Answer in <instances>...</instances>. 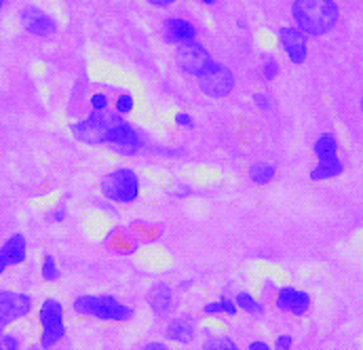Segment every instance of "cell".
Here are the masks:
<instances>
[{
	"label": "cell",
	"instance_id": "cell-1",
	"mask_svg": "<svg viewBox=\"0 0 363 350\" xmlns=\"http://www.w3.org/2000/svg\"><path fill=\"white\" fill-rule=\"evenodd\" d=\"M72 135L87 144L110 148L123 157H133L144 148L142 133L116 112H91L89 116L72 125Z\"/></svg>",
	"mask_w": 363,
	"mask_h": 350
},
{
	"label": "cell",
	"instance_id": "cell-2",
	"mask_svg": "<svg viewBox=\"0 0 363 350\" xmlns=\"http://www.w3.org/2000/svg\"><path fill=\"white\" fill-rule=\"evenodd\" d=\"M291 15L300 32L306 36H323L336 26L340 11L334 0H294Z\"/></svg>",
	"mask_w": 363,
	"mask_h": 350
},
{
	"label": "cell",
	"instance_id": "cell-3",
	"mask_svg": "<svg viewBox=\"0 0 363 350\" xmlns=\"http://www.w3.org/2000/svg\"><path fill=\"white\" fill-rule=\"evenodd\" d=\"M72 310L79 317L106 323H127L135 317V308L112 293H81L72 300Z\"/></svg>",
	"mask_w": 363,
	"mask_h": 350
},
{
	"label": "cell",
	"instance_id": "cell-4",
	"mask_svg": "<svg viewBox=\"0 0 363 350\" xmlns=\"http://www.w3.org/2000/svg\"><path fill=\"white\" fill-rule=\"evenodd\" d=\"M99 190L101 196L108 203H118V205H131L140 198L142 192V181L135 169L131 167H116L99 179Z\"/></svg>",
	"mask_w": 363,
	"mask_h": 350
},
{
	"label": "cell",
	"instance_id": "cell-5",
	"mask_svg": "<svg viewBox=\"0 0 363 350\" xmlns=\"http://www.w3.org/2000/svg\"><path fill=\"white\" fill-rule=\"evenodd\" d=\"M40 323V349H55L66 338V310L55 298H47L38 308Z\"/></svg>",
	"mask_w": 363,
	"mask_h": 350
},
{
	"label": "cell",
	"instance_id": "cell-6",
	"mask_svg": "<svg viewBox=\"0 0 363 350\" xmlns=\"http://www.w3.org/2000/svg\"><path fill=\"white\" fill-rule=\"evenodd\" d=\"M274 306L279 312L283 315H289V317H306L313 308V298L306 289H300V287H294V285H281L277 287L274 291V298H272Z\"/></svg>",
	"mask_w": 363,
	"mask_h": 350
},
{
	"label": "cell",
	"instance_id": "cell-7",
	"mask_svg": "<svg viewBox=\"0 0 363 350\" xmlns=\"http://www.w3.org/2000/svg\"><path fill=\"white\" fill-rule=\"evenodd\" d=\"M176 60H178V66L186 74L190 77H201L205 74L216 62L211 57V53L196 40H188V43H182L176 49Z\"/></svg>",
	"mask_w": 363,
	"mask_h": 350
},
{
	"label": "cell",
	"instance_id": "cell-8",
	"mask_svg": "<svg viewBox=\"0 0 363 350\" xmlns=\"http://www.w3.org/2000/svg\"><path fill=\"white\" fill-rule=\"evenodd\" d=\"M32 308H34V302L28 293L2 289L0 291V334H4V329L11 323L28 317Z\"/></svg>",
	"mask_w": 363,
	"mask_h": 350
},
{
	"label": "cell",
	"instance_id": "cell-9",
	"mask_svg": "<svg viewBox=\"0 0 363 350\" xmlns=\"http://www.w3.org/2000/svg\"><path fill=\"white\" fill-rule=\"evenodd\" d=\"M199 87L207 97L222 99L235 89V74H233L230 68L216 62L205 74L199 77Z\"/></svg>",
	"mask_w": 363,
	"mask_h": 350
},
{
	"label": "cell",
	"instance_id": "cell-10",
	"mask_svg": "<svg viewBox=\"0 0 363 350\" xmlns=\"http://www.w3.org/2000/svg\"><path fill=\"white\" fill-rule=\"evenodd\" d=\"M277 38H279V45H281V49L285 51V55H287V60L291 64L300 66V64L306 62V55H308V36L304 32H300L294 26H283V28H279Z\"/></svg>",
	"mask_w": 363,
	"mask_h": 350
},
{
	"label": "cell",
	"instance_id": "cell-11",
	"mask_svg": "<svg viewBox=\"0 0 363 350\" xmlns=\"http://www.w3.org/2000/svg\"><path fill=\"white\" fill-rule=\"evenodd\" d=\"M19 21L23 26V30L34 34V36H51L57 30V21L49 13H45L43 9H38L34 4L26 6L19 13Z\"/></svg>",
	"mask_w": 363,
	"mask_h": 350
},
{
	"label": "cell",
	"instance_id": "cell-12",
	"mask_svg": "<svg viewBox=\"0 0 363 350\" xmlns=\"http://www.w3.org/2000/svg\"><path fill=\"white\" fill-rule=\"evenodd\" d=\"M196 329H199V321L196 317L184 312V315H178L174 317L167 327H165V334H167V340L169 342H176V344H182V346H188L194 342L196 338Z\"/></svg>",
	"mask_w": 363,
	"mask_h": 350
},
{
	"label": "cell",
	"instance_id": "cell-13",
	"mask_svg": "<svg viewBox=\"0 0 363 350\" xmlns=\"http://www.w3.org/2000/svg\"><path fill=\"white\" fill-rule=\"evenodd\" d=\"M28 258V243L23 235H13L9 237L2 247H0V274H4L9 268L19 266Z\"/></svg>",
	"mask_w": 363,
	"mask_h": 350
},
{
	"label": "cell",
	"instance_id": "cell-14",
	"mask_svg": "<svg viewBox=\"0 0 363 350\" xmlns=\"http://www.w3.org/2000/svg\"><path fill=\"white\" fill-rule=\"evenodd\" d=\"M148 306L155 317L163 319L172 312L174 308V289L167 283H155L148 291Z\"/></svg>",
	"mask_w": 363,
	"mask_h": 350
},
{
	"label": "cell",
	"instance_id": "cell-15",
	"mask_svg": "<svg viewBox=\"0 0 363 350\" xmlns=\"http://www.w3.org/2000/svg\"><path fill=\"white\" fill-rule=\"evenodd\" d=\"M163 34H165L167 43L182 45V43H188V40L196 38V28L188 19H184V17H169L163 23Z\"/></svg>",
	"mask_w": 363,
	"mask_h": 350
},
{
	"label": "cell",
	"instance_id": "cell-16",
	"mask_svg": "<svg viewBox=\"0 0 363 350\" xmlns=\"http://www.w3.org/2000/svg\"><path fill=\"white\" fill-rule=\"evenodd\" d=\"M345 174V161L340 157L328 159V161H317V165L311 169V179L313 181H330Z\"/></svg>",
	"mask_w": 363,
	"mask_h": 350
},
{
	"label": "cell",
	"instance_id": "cell-17",
	"mask_svg": "<svg viewBox=\"0 0 363 350\" xmlns=\"http://www.w3.org/2000/svg\"><path fill=\"white\" fill-rule=\"evenodd\" d=\"M313 154L317 161H328L340 157V144L334 133H321L313 144Z\"/></svg>",
	"mask_w": 363,
	"mask_h": 350
},
{
	"label": "cell",
	"instance_id": "cell-18",
	"mask_svg": "<svg viewBox=\"0 0 363 350\" xmlns=\"http://www.w3.org/2000/svg\"><path fill=\"white\" fill-rule=\"evenodd\" d=\"M235 304L239 308V312H245L250 317H264L267 306L260 298H256L252 291H239L235 295Z\"/></svg>",
	"mask_w": 363,
	"mask_h": 350
},
{
	"label": "cell",
	"instance_id": "cell-19",
	"mask_svg": "<svg viewBox=\"0 0 363 350\" xmlns=\"http://www.w3.org/2000/svg\"><path fill=\"white\" fill-rule=\"evenodd\" d=\"M247 175H250V181L256 184V186H269L274 175H277V167L271 165V163H254L250 169H247Z\"/></svg>",
	"mask_w": 363,
	"mask_h": 350
},
{
	"label": "cell",
	"instance_id": "cell-20",
	"mask_svg": "<svg viewBox=\"0 0 363 350\" xmlns=\"http://www.w3.org/2000/svg\"><path fill=\"white\" fill-rule=\"evenodd\" d=\"M40 276H43V281H47V283L60 281L62 272H60L57 262H55L53 256H45V258H43V264H40Z\"/></svg>",
	"mask_w": 363,
	"mask_h": 350
},
{
	"label": "cell",
	"instance_id": "cell-21",
	"mask_svg": "<svg viewBox=\"0 0 363 350\" xmlns=\"http://www.w3.org/2000/svg\"><path fill=\"white\" fill-rule=\"evenodd\" d=\"M203 350H241V349H239V344H237L233 338H228V336H213V338H209V340L203 344Z\"/></svg>",
	"mask_w": 363,
	"mask_h": 350
},
{
	"label": "cell",
	"instance_id": "cell-22",
	"mask_svg": "<svg viewBox=\"0 0 363 350\" xmlns=\"http://www.w3.org/2000/svg\"><path fill=\"white\" fill-rule=\"evenodd\" d=\"M133 108H135V99H133L131 93H118L116 95V99H114V112L116 114L127 116V114L133 112Z\"/></svg>",
	"mask_w": 363,
	"mask_h": 350
},
{
	"label": "cell",
	"instance_id": "cell-23",
	"mask_svg": "<svg viewBox=\"0 0 363 350\" xmlns=\"http://www.w3.org/2000/svg\"><path fill=\"white\" fill-rule=\"evenodd\" d=\"M262 79L264 81H274L277 79V74H279V62L272 57V55H267L264 60H262Z\"/></svg>",
	"mask_w": 363,
	"mask_h": 350
},
{
	"label": "cell",
	"instance_id": "cell-24",
	"mask_svg": "<svg viewBox=\"0 0 363 350\" xmlns=\"http://www.w3.org/2000/svg\"><path fill=\"white\" fill-rule=\"evenodd\" d=\"M89 106H91V112H104V110H108L110 99H108V95H104L101 91H95V93L91 95Z\"/></svg>",
	"mask_w": 363,
	"mask_h": 350
},
{
	"label": "cell",
	"instance_id": "cell-25",
	"mask_svg": "<svg viewBox=\"0 0 363 350\" xmlns=\"http://www.w3.org/2000/svg\"><path fill=\"white\" fill-rule=\"evenodd\" d=\"M220 306H222V315L224 317H237L239 315V308H237L235 300H230L228 295H222L220 298Z\"/></svg>",
	"mask_w": 363,
	"mask_h": 350
},
{
	"label": "cell",
	"instance_id": "cell-26",
	"mask_svg": "<svg viewBox=\"0 0 363 350\" xmlns=\"http://www.w3.org/2000/svg\"><path fill=\"white\" fill-rule=\"evenodd\" d=\"M294 349V336H289V334H281V336H277L274 338V342H272V350H291Z\"/></svg>",
	"mask_w": 363,
	"mask_h": 350
},
{
	"label": "cell",
	"instance_id": "cell-27",
	"mask_svg": "<svg viewBox=\"0 0 363 350\" xmlns=\"http://www.w3.org/2000/svg\"><path fill=\"white\" fill-rule=\"evenodd\" d=\"M0 350H19V338L13 334H0Z\"/></svg>",
	"mask_w": 363,
	"mask_h": 350
},
{
	"label": "cell",
	"instance_id": "cell-28",
	"mask_svg": "<svg viewBox=\"0 0 363 350\" xmlns=\"http://www.w3.org/2000/svg\"><path fill=\"white\" fill-rule=\"evenodd\" d=\"M254 103H256V108L262 110V112H269L272 108V99L267 93H262V91L254 93Z\"/></svg>",
	"mask_w": 363,
	"mask_h": 350
},
{
	"label": "cell",
	"instance_id": "cell-29",
	"mask_svg": "<svg viewBox=\"0 0 363 350\" xmlns=\"http://www.w3.org/2000/svg\"><path fill=\"white\" fill-rule=\"evenodd\" d=\"M203 315L205 317H222V306H220V300H216V302H207L205 306H203Z\"/></svg>",
	"mask_w": 363,
	"mask_h": 350
},
{
	"label": "cell",
	"instance_id": "cell-30",
	"mask_svg": "<svg viewBox=\"0 0 363 350\" xmlns=\"http://www.w3.org/2000/svg\"><path fill=\"white\" fill-rule=\"evenodd\" d=\"M176 125L182 127V129H192V127H194V120H192V116H190V114L180 112V114H176Z\"/></svg>",
	"mask_w": 363,
	"mask_h": 350
},
{
	"label": "cell",
	"instance_id": "cell-31",
	"mask_svg": "<svg viewBox=\"0 0 363 350\" xmlns=\"http://www.w3.org/2000/svg\"><path fill=\"white\" fill-rule=\"evenodd\" d=\"M274 291H277V285L272 283L271 278H267L264 283H262V300H272L274 298Z\"/></svg>",
	"mask_w": 363,
	"mask_h": 350
},
{
	"label": "cell",
	"instance_id": "cell-32",
	"mask_svg": "<svg viewBox=\"0 0 363 350\" xmlns=\"http://www.w3.org/2000/svg\"><path fill=\"white\" fill-rule=\"evenodd\" d=\"M247 350H272V344L267 340H252L247 344Z\"/></svg>",
	"mask_w": 363,
	"mask_h": 350
},
{
	"label": "cell",
	"instance_id": "cell-33",
	"mask_svg": "<svg viewBox=\"0 0 363 350\" xmlns=\"http://www.w3.org/2000/svg\"><path fill=\"white\" fill-rule=\"evenodd\" d=\"M140 350H172L165 342H159V340H155V342H148V344H144Z\"/></svg>",
	"mask_w": 363,
	"mask_h": 350
},
{
	"label": "cell",
	"instance_id": "cell-34",
	"mask_svg": "<svg viewBox=\"0 0 363 350\" xmlns=\"http://www.w3.org/2000/svg\"><path fill=\"white\" fill-rule=\"evenodd\" d=\"M66 220V207H60L55 213H53V222H64Z\"/></svg>",
	"mask_w": 363,
	"mask_h": 350
},
{
	"label": "cell",
	"instance_id": "cell-35",
	"mask_svg": "<svg viewBox=\"0 0 363 350\" xmlns=\"http://www.w3.org/2000/svg\"><path fill=\"white\" fill-rule=\"evenodd\" d=\"M150 4H155V6H159V9H165V6H169V4H174L176 0H148Z\"/></svg>",
	"mask_w": 363,
	"mask_h": 350
},
{
	"label": "cell",
	"instance_id": "cell-36",
	"mask_svg": "<svg viewBox=\"0 0 363 350\" xmlns=\"http://www.w3.org/2000/svg\"><path fill=\"white\" fill-rule=\"evenodd\" d=\"M190 285H192V281H184V283L180 285V289H188Z\"/></svg>",
	"mask_w": 363,
	"mask_h": 350
},
{
	"label": "cell",
	"instance_id": "cell-37",
	"mask_svg": "<svg viewBox=\"0 0 363 350\" xmlns=\"http://www.w3.org/2000/svg\"><path fill=\"white\" fill-rule=\"evenodd\" d=\"M199 2H203V4H213V2H218V0H199Z\"/></svg>",
	"mask_w": 363,
	"mask_h": 350
},
{
	"label": "cell",
	"instance_id": "cell-38",
	"mask_svg": "<svg viewBox=\"0 0 363 350\" xmlns=\"http://www.w3.org/2000/svg\"><path fill=\"white\" fill-rule=\"evenodd\" d=\"M2 6H4V0H0V11H2Z\"/></svg>",
	"mask_w": 363,
	"mask_h": 350
},
{
	"label": "cell",
	"instance_id": "cell-39",
	"mask_svg": "<svg viewBox=\"0 0 363 350\" xmlns=\"http://www.w3.org/2000/svg\"><path fill=\"white\" fill-rule=\"evenodd\" d=\"M362 110H363V97H362Z\"/></svg>",
	"mask_w": 363,
	"mask_h": 350
},
{
	"label": "cell",
	"instance_id": "cell-40",
	"mask_svg": "<svg viewBox=\"0 0 363 350\" xmlns=\"http://www.w3.org/2000/svg\"><path fill=\"white\" fill-rule=\"evenodd\" d=\"M30 350H38V349H30Z\"/></svg>",
	"mask_w": 363,
	"mask_h": 350
}]
</instances>
